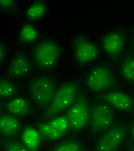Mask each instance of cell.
I'll return each instance as SVG.
<instances>
[{"label":"cell","mask_w":134,"mask_h":151,"mask_svg":"<svg viewBox=\"0 0 134 151\" xmlns=\"http://www.w3.org/2000/svg\"><path fill=\"white\" fill-rule=\"evenodd\" d=\"M82 92V83L79 80L75 78L65 80L58 86L51 102L42 111L43 117L50 118L65 113Z\"/></svg>","instance_id":"cell-1"},{"label":"cell","mask_w":134,"mask_h":151,"mask_svg":"<svg viewBox=\"0 0 134 151\" xmlns=\"http://www.w3.org/2000/svg\"><path fill=\"white\" fill-rule=\"evenodd\" d=\"M118 76L110 64L98 63L90 68L84 75L83 85L88 92L101 96L117 88Z\"/></svg>","instance_id":"cell-2"},{"label":"cell","mask_w":134,"mask_h":151,"mask_svg":"<svg viewBox=\"0 0 134 151\" xmlns=\"http://www.w3.org/2000/svg\"><path fill=\"white\" fill-rule=\"evenodd\" d=\"M70 49L74 65L81 68H92L98 64L102 55L97 42L84 34L72 37Z\"/></svg>","instance_id":"cell-3"},{"label":"cell","mask_w":134,"mask_h":151,"mask_svg":"<svg viewBox=\"0 0 134 151\" xmlns=\"http://www.w3.org/2000/svg\"><path fill=\"white\" fill-rule=\"evenodd\" d=\"M63 55V46L55 39L47 37L35 43L32 49L31 60L37 68L49 71L58 65Z\"/></svg>","instance_id":"cell-4"},{"label":"cell","mask_w":134,"mask_h":151,"mask_svg":"<svg viewBox=\"0 0 134 151\" xmlns=\"http://www.w3.org/2000/svg\"><path fill=\"white\" fill-rule=\"evenodd\" d=\"M58 86L55 78L49 74L34 75L27 85L29 99L33 105L43 111L51 102Z\"/></svg>","instance_id":"cell-5"},{"label":"cell","mask_w":134,"mask_h":151,"mask_svg":"<svg viewBox=\"0 0 134 151\" xmlns=\"http://www.w3.org/2000/svg\"><path fill=\"white\" fill-rule=\"evenodd\" d=\"M128 142L127 123L119 119L111 128L95 138L91 151H123Z\"/></svg>","instance_id":"cell-6"},{"label":"cell","mask_w":134,"mask_h":151,"mask_svg":"<svg viewBox=\"0 0 134 151\" xmlns=\"http://www.w3.org/2000/svg\"><path fill=\"white\" fill-rule=\"evenodd\" d=\"M117 113L108 104L99 98L92 101L88 131L96 138L105 130L111 128L118 121Z\"/></svg>","instance_id":"cell-7"},{"label":"cell","mask_w":134,"mask_h":151,"mask_svg":"<svg viewBox=\"0 0 134 151\" xmlns=\"http://www.w3.org/2000/svg\"><path fill=\"white\" fill-rule=\"evenodd\" d=\"M91 104L92 101L88 94L83 91L75 102L65 112L69 122L71 133L78 136L88 129Z\"/></svg>","instance_id":"cell-8"},{"label":"cell","mask_w":134,"mask_h":151,"mask_svg":"<svg viewBox=\"0 0 134 151\" xmlns=\"http://www.w3.org/2000/svg\"><path fill=\"white\" fill-rule=\"evenodd\" d=\"M128 35L122 28H113L99 36L97 43L101 53L107 57L118 61L125 55Z\"/></svg>","instance_id":"cell-9"},{"label":"cell","mask_w":134,"mask_h":151,"mask_svg":"<svg viewBox=\"0 0 134 151\" xmlns=\"http://www.w3.org/2000/svg\"><path fill=\"white\" fill-rule=\"evenodd\" d=\"M37 128L44 142L53 143L68 137L71 133L69 122L65 113L50 118H43L38 123Z\"/></svg>","instance_id":"cell-10"},{"label":"cell","mask_w":134,"mask_h":151,"mask_svg":"<svg viewBox=\"0 0 134 151\" xmlns=\"http://www.w3.org/2000/svg\"><path fill=\"white\" fill-rule=\"evenodd\" d=\"M97 98L103 100L116 112L131 114L134 111V95L120 89H113Z\"/></svg>","instance_id":"cell-11"},{"label":"cell","mask_w":134,"mask_h":151,"mask_svg":"<svg viewBox=\"0 0 134 151\" xmlns=\"http://www.w3.org/2000/svg\"><path fill=\"white\" fill-rule=\"evenodd\" d=\"M33 70V61L24 52H16L10 59L6 73L11 80L23 79L29 75Z\"/></svg>","instance_id":"cell-12"},{"label":"cell","mask_w":134,"mask_h":151,"mask_svg":"<svg viewBox=\"0 0 134 151\" xmlns=\"http://www.w3.org/2000/svg\"><path fill=\"white\" fill-rule=\"evenodd\" d=\"M33 106L29 99L22 95H16L7 99L5 108L8 113L22 119L32 115Z\"/></svg>","instance_id":"cell-13"},{"label":"cell","mask_w":134,"mask_h":151,"mask_svg":"<svg viewBox=\"0 0 134 151\" xmlns=\"http://www.w3.org/2000/svg\"><path fill=\"white\" fill-rule=\"evenodd\" d=\"M23 128L22 119L10 113H2L0 116V137L4 139L14 138L19 135Z\"/></svg>","instance_id":"cell-14"},{"label":"cell","mask_w":134,"mask_h":151,"mask_svg":"<svg viewBox=\"0 0 134 151\" xmlns=\"http://www.w3.org/2000/svg\"><path fill=\"white\" fill-rule=\"evenodd\" d=\"M19 136V140L30 151H40L41 150L44 140L36 125L28 124L23 126Z\"/></svg>","instance_id":"cell-15"},{"label":"cell","mask_w":134,"mask_h":151,"mask_svg":"<svg viewBox=\"0 0 134 151\" xmlns=\"http://www.w3.org/2000/svg\"><path fill=\"white\" fill-rule=\"evenodd\" d=\"M118 75L124 83L134 86V51L125 53L119 60Z\"/></svg>","instance_id":"cell-16"},{"label":"cell","mask_w":134,"mask_h":151,"mask_svg":"<svg viewBox=\"0 0 134 151\" xmlns=\"http://www.w3.org/2000/svg\"><path fill=\"white\" fill-rule=\"evenodd\" d=\"M49 151H89V147L78 136H68L55 142Z\"/></svg>","instance_id":"cell-17"},{"label":"cell","mask_w":134,"mask_h":151,"mask_svg":"<svg viewBox=\"0 0 134 151\" xmlns=\"http://www.w3.org/2000/svg\"><path fill=\"white\" fill-rule=\"evenodd\" d=\"M40 35L41 31L39 28L34 23L27 22L20 26L17 32V38L22 44H32L37 42Z\"/></svg>","instance_id":"cell-18"},{"label":"cell","mask_w":134,"mask_h":151,"mask_svg":"<svg viewBox=\"0 0 134 151\" xmlns=\"http://www.w3.org/2000/svg\"><path fill=\"white\" fill-rule=\"evenodd\" d=\"M48 12V4L44 1H34L30 3L24 10V17L29 22H35L41 20Z\"/></svg>","instance_id":"cell-19"},{"label":"cell","mask_w":134,"mask_h":151,"mask_svg":"<svg viewBox=\"0 0 134 151\" xmlns=\"http://www.w3.org/2000/svg\"><path fill=\"white\" fill-rule=\"evenodd\" d=\"M17 91L16 84L11 79L0 77V99H9L16 96Z\"/></svg>","instance_id":"cell-20"},{"label":"cell","mask_w":134,"mask_h":151,"mask_svg":"<svg viewBox=\"0 0 134 151\" xmlns=\"http://www.w3.org/2000/svg\"><path fill=\"white\" fill-rule=\"evenodd\" d=\"M2 151H30L20 140L10 138L4 139L1 142Z\"/></svg>","instance_id":"cell-21"},{"label":"cell","mask_w":134,"mask_h":151,"mask_svg":"<svg viewBox=\"0 0 134 151\" xmlns=\"http://www.w3.org/2000/svg\"><path fill=\"white\" fill-rule=\"evenodd\" d=\"M17 2L14 0H0L1 12H13L16 8Z\"/></svg>","instance_id":"cell-22"},{"label":"cell","mask_w":134,"mask_h":151,"mask_svg":"<svg viewBox=\"0 0 134 151\" xmlns=\"http://www.w3.org/2000/svg\"><path fill=\"white\" fill-rule=\"evenodd\" d=\"M130 120L127 123V129H128V138L129 142L134 143V111L130 114Z\"/></svg>","instance_id":"cell-23"},{"label":"cell","mask_w":134,"mask_h":151,"mask_svg":"<svg viewBox=\"0 0 134 151\" xmlns=\"http://www.w3.org/2000/svg\"><path fill=\"white\" fill-rule=\"evenodd\" d=\"M6 55H7L6 47L2 41H0V66L4 63L5 57H6Z\"/></svg>","instance_id":"cell-24"},{"label":"cell","mask_w":134,"mask_h":151,"mask_svg":"<svg viewBox=\"0 0 134 151\" xmlns=\"http://www.w3.org/2000/svg\"><path fill=\"white\" fill-rule=\"evenodd\" d=\"M125 151H134V143L128 142L125 147Z\"/></svg>","instance_id":"cell-25"},{"label":"cell","mask_w":134,"mask_h":151,"mask_svg":"<svg viewBox=\"0 0 134 151\" xmlns=\"http://www.w3.org/2000/svg\"><path fill=\"white\" fill-rule=\"evenodd\" d=\"M130 35L132 36V38L133 39L134 41V24L131 27V29H130Z\"/></svg>","instance_id":"cell-26"},{"label":"cell","mask_w":134,"mask_h":151,"mask_svg":"<svg viewBox=\"0 0 134 151\" xmlns=\"http://www.w3.org/2000/svg\"><path fill=\"white\" fill-rule=\"evenodd\" d=\"M132 47H133V49H132V50H133L134 51V41L133 42V45H132Z\"/></svg>","instance_id":"cell-27"},{"label":"cell","mask_w":134,"mask_h":151,"mask_svg":"<svg viewBox=\"0 0 134 151\" xmlns=\"http://www.w3.org/2000/svg\"><path fill=\"white\" fill-rule=\"evenodd\" d=\"M1 111H2V107H1V105H0V116H1V114H2Z\"/></svg>","instance_id":"cell-28"},{"label":"cell","mask_w":134,"mask_h":151,"mask_svg":"<svg viewBox=\"0 0 134 151\" xmlns=\"http://www.w3.org/2000/svg\"><path fill=\"white\" fill-rule=\"evenodd\" d=\"M123 151H125V150H123Z\"/></svg>","instance_id":"cell-29"},{"label":"cell","mask_w":134,"mask_h":151,"mask_svg":"<svg viewBox=\"0 0 134 151\" xmlns=\"http://www.w3.org/2000/svg\"><path fill=\"white\" fill-rule=\"evenodd\" d=\"M1 151H2V150H1Z\"/></svg>","instance_id":"cell-30"}]
</instances>
